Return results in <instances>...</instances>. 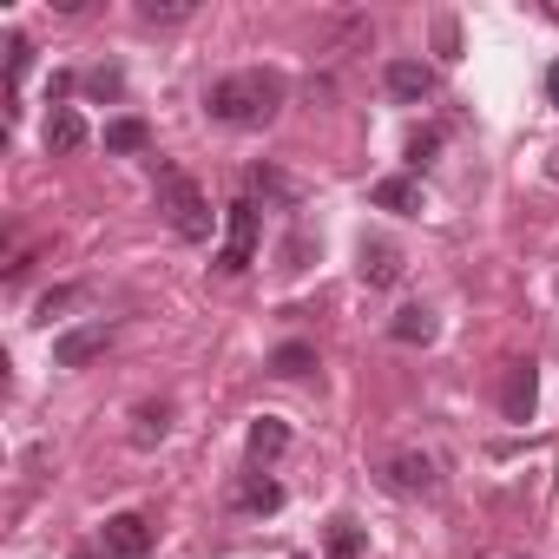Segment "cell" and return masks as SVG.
<instances>
[{"mask_svg": "<svg viewBox=\"0 0 559 559\" xmlns=\"http://www.w3.org/2000/svg\"><path fill=\"white\" fill-rule=\"evenodd\" d=\"M435 152H441V132H408V145H402L408 171H428V165H435Z\"/></svg>", "mask_w": 559, "mask_h": 559, "instance_id": "7402d4cb", "label": "cell"}, {"mask_svg": "<svg viewBox=\"0 0 559 559\" xmlns=\"http://www.w3.org/2000/svg\"><path fill=\"white\" fill-rule=\"evenodd\" d=\"M310 369H317V349H310V343H276V349H270V376L297 382V376H310Z\"/></svg>", "mask_w": 559, "mask_h": 559, "instance_id": "2e32d148", "label": "cell"}, {"mask_svg": "<svg viewBox=\"0 0 559 559\" xmlns=\"http://www.w3.org/2000/svg\"><path fill=\"white\" fill-rule=\"evenodd\" d=\"M290 448V428L284 421H276V415H263V421H250V461L257 467H270L276 454H284Z\"/></svg>", "mask_w": 559, "mask_h": 559, "instance_id": "4fadbf2b", "label": "cell"}, {"mask_svg": "<svg viewBox=\"0 0 559 559\" xmlns=\"http://www.w3.org/2000/svg\"><path fill=\"white\" fill-rule=\"evenodd\" d=\"M546 171H552V178H559V152H546Z\"/></svg>", "mask_w": 559, "mask_h": 559, "instance_id": "83f0119b", "label": "cell"}, {"mask_svg": "<svg viewBox=\"0 0 559 559\" xmlns=\"http://www.w3.org/2000/svg\"><path fill=\"white\" fill-rule=\"evenodd\" d=\"M284 73H270V67H243V73H224V80H211V93H204V112L217 119V126H270L276 119V106H284Z\"/></svg>", "mask_w": 559, "mask_h": 559, "instance_id": "6da1fadb", "label": "cell"}, {"mask_svg": "<svg viewBox=\"0 0 559 559\" xmlns=\"http://www.w3.org/2000/svg\"><path fill=\"white\" fill-rule=\"evenodd\" d=\"M250 257H257V198H237V204H230V224H224L217 270L237 276V270H250Z\"/></svg>", "mask_w": 559, "mask_h": 559, "instance_id": "3957f363", "label": "cell"}, {"mask_svg": "<svg viewBox=\"0 0 559 559\" xmlns=\"http://www.w3.org/2000/svg\"><path fill=\"white\" fill-rule=\"evenodd\" d=\"M27 67H34V40H27V34H8V86H14V93H21Z\"/></svg>", "mask_w": 559, "mask_h": 559, "instance_id": "44dd1931", "label": "cell"}, {"mask_svg": "<svg viewBox=\"0 0 559 559\" xmlns=\"http://www.w3.org/2000/svg\"><path fill=\"white\" fill-rule=\"evenodd\" d=\"M86 93L119 99V93H126V73H119V67H93V73H86Z\"/></svg>", "mask_w": 559, "mask_h": 559, "instance_id": "cb8c5ba5", "label": "cell"}, {"mask_svg": "<svg viewBox=\"0 0 559 559\" xmlns=\"http://www.w3.org/2000/svg\"><path fill=\"white\" fill-rule=\"evenodd\" d=\"M356 270H362V284H369V290H389L395 276H402V250L382 243V237H362V263H356Z\"/></svg>", "mask_w": 559, "mask_h": 559, "instance_id": "9c48e42d", "label": "cell"}, {"mask_svg": "<svg viewBox=\"0 0 559 559\" xmlns=\"http://www.w3.org/2000/svg\"><path fill=\"white\" fill-rule=\"evenodd\" d=\"M435 330H441V323H435V310H421V304L395 310V323H389V336H395V343H408V349H428V343H435Z\"/></svg>", "mask_w": 559, "mask_h": 559, "instance_id": "8fae6325", "label": "cell"}, {"mask_svg": "<svg viewBox=\"0 0 559 559\" xmlns=\"http://www.w3.org/2000/svg\"><path fill=\"white\" fill-rule=\"evenodd\" d=\"M533 408H539V369L533 362H507V376H500V415L507 421H533Z\"/></svg>", "mask_w": 559, "mask_h": 559, "instance_id": "5b68a950", "label": "cell"}, {"mask_svg": "<svg viewBox=\"0 0 559 559\" xmlns=\"http://www.w3.org/2000/svg\"><path fill=\"white\" fill-rule=\"evenodd\" d=\"M250 191H270V198H276V191H284V178H276V171H263V165H257V171H250Z\"/></svg>", "mask_w": 559, "mask_h": 559, "instance_id": "484cf974", "label": "cell"}, {"mask_svg": "<svg viewBox=\"0 0 559 559\" xmlns=\"http://www.w3.org/2000/svg\"><path fill=\"white\" fill-rule=\"evenodd\" d=\"M106 152H119V158L152 152V126H145V119H112V126H106Z\"/></svg>", "mask_w": 559, "mask_h": 559, "instance_id": "9a60e30c", "label": "cell"}, {"mask_svg": "<svg viewBox=\"0 0 559 559\" xmlns=\"http://www.w3.org/2000/svg\"><path fill=\"white\" fill-rule=\"evenodd\" d=\"M158 211L171 217V230H178L185 243H204V237H211V204H204L198 178L178 171V165H158Z\"/></svg>", "mask_w": 559, "mask_h": 559, "instance_id": "7a4b0ae2", "label": "cell"}, {"mask_svg": "<svg viewBox=\"0 0 559 559\" xmlns=\"http://www.w3.org/2000/svg\"><path fill=\"white\" fill-rule=\"evenodd\" d=\"M237 507H250V513H276V507H284V487H276V480H243L237 487Z\"/></svg>", "mask_w": 559, "mask_h": 559, "instance_id": "ac0fdd59", "label": "cell"}, {"mask_svg": "<svg viewBox=\"0 0 559 559\" xmlns=\"http://www.w3.org/2000/svg\"><path fill=\"white\" fill-rule=\"evenodd\" d=\"M382 86H389V99H402V106H421V99L435 93V73H428L421 60H389V67H382Z\"/></svg>", "mask_w": 559, "mask_h": 559, "instance_id": "8992f818", "label": "cell"}, {"mask_svg": "<svg viewBox=\"0 0 559 559\" xmlns=\"http://www.w3.org/2000/svg\"><path fill=\"white\" fill-rule=\"evenodd\" d=\"M112 349V323L99 317V323H80V330H67L60 343H53V362L60 369H86V362H99Z\"/></svg>", "mask_w": 559, "mask_h": 559, "instance_id": "277c9868", "label": "cell"}, {"mask_svg": "<svg viewBox=\"0 0 559 559\" xmlns=\"http://www.w3.org/2000/svg\"><path fill=\"white\" fill-rule=\"evenodd\" d=\"M139 21L145 27H185L191 21V0H139Z\"/></svg>", "mask_w": 559, "mask_h": 559, "instance_id": "d6986e66", "label": "cell"}, {"mask_svg": "<svg viewBox=\"0 0 559 559\" xmlns=\"http://www.w3.org/2000/svg\"><path fill=\"white\" fill-rule=\"evenodd\" d=\"M369 204L415 217V211H421V185H415V178H376V185H369Z\"/></svg>", "mask_w": 559, "mask_h": 559, "instance_id": "30bf717a", "label": "cell"}, {"mask_svg": "<svg viewBox=\"0 0 559 559\" xmlns=\"http://www.w3.org/2000/svg\"><path fill=\"white\" fill-rule=\"evenodd\" d=\"M86 145V119L73 112V106H53V119H47V152H80Z\"/></svg>", "mask_w": 559, "mask_h": 559, "instance_id": "5bb4252c", "label": "cell"}, {"mask_svg": "<svg viewBox=\"0 0 559 559\" xmlns=\"http://www.w3.org/2000/svg\"><path fill=\"white\" fill-rule=\"evenodd\" d=\"M106 552H112V559H145V552H152L145 513H112V520H106Z\"/></svg>", "mask_w": 559, "mask_h": 559, "instance_id": "ba28073f", "label": "cell"}, {"mask_svg": "<svg viewBox=\"0 0 559 559\" xmlns=\"http://www.w3.org/2000/svg\"><path fill=\"white\" fill-rule=\"evenodd\" d=\"M435 47H441V60H454V53H461V27H454L448 14L435 21Z\"/></svg>", "mask_w": 559, "mask_h": 559, "instance_id": "d4e9b609", "label": "cell"}, {"mask_svg": "<svg viewBox=\"0 0 559 559\" xmlns=\"http://www.w3.org/2000/svg\"><path fill=\"white\" fill-rule=\"evenodd\" d=\"M330 559H362V526H356L349 513L330 520Z\"/></svg>", "mask_w": 559, "mask_h": 559, "instance_id": "ffe728a7", "label": "cell"}, {"mask_svg": "<svg viewBox=\"0 0 559 559\" xmlns=\"http://www.w3.org/2000/svg\"><path fill=\"white\" fill-rule=\"evenodd\" d=\"M546 93H552V106H559V60L546 67Z\"/></svg>", "mask_w": 559, "mask_h": 559, "instance_id": "4316f807", "label": "cell"}, {"mask_svg": "<svg viewBox=\"0 0 559 559\" xmlns=\"http://www.w3.org/2000/svg\"><path fill=\"white\" fill-rule=\"evenodd\" d=\"M171 435V402H139L132 408V448H158Z\"/></svg>", "mask_w": 559, "mask_h": 559, "instance_id": "7c38bea8", "label": "cell"}, {"mask_svg": "<svg viewBox=\"0 0 559 559\" xmlns=\"http://www.w3.org/2000/svg\"><path fill=\"white\" fill-rule=\"evenodd\" d=\"M310 257H317V237H310V230H290V237H284V250H276V270L297 276V270H310Z\"/></svg>", "mask_w": 559, "mask_h": 559, "instance_id": "e0dca14e", "label": "cell"}, {"mask_svg": "<svg viewBox=\"0 0 559 559\" xmlns=\"http://www.w3.org/2000/svg\"><path fill=\"white\" fill-rule=\"evenodd\" d=\"M389 487H395V493H441V467L408 448V454L389 461Z\"/></svg>", "mask_w": 559, "mask_h": 559, "instance_id": "52a82bcc", "label": "cell"}, {"mask_svg": "<svg viewBox=\"0 0 559 559\" xmlns=\"http://www.w3.org/2000/svg\"><path fill=\"white\" fill-rule=\"evenodd\" d=\"M73 304H86V284H60V290H47V297H40V323H53V317H67Z\"/></svg>", "mask_w": 559, "mask_h": 559, "instance_id": "603a6c76", "label": "cell"}]
</instances>
